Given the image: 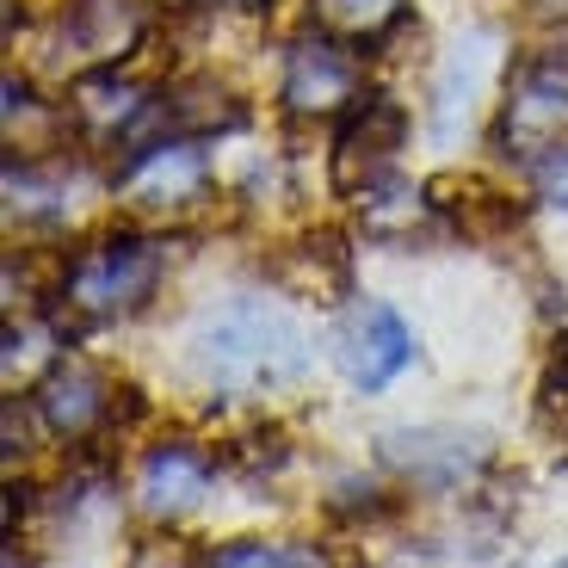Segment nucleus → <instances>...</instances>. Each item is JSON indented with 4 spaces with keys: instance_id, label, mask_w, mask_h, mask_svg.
I'll return each instance as SVG.
<instances>
[{
    "instance_id": "1",
    "label": "nucleus",
    "mask_w": 568,
    "mask_h": 568,
    "mask_svg": "<svg viewBox=\"0 0 568 568\" xmlns=\"http://www.w3.org/2000/svg\"><path fill=\"white\" fill-rule=\"evenodd\" d=\"M192 365L211 389L229 396H260V389H284L310 371V341L303 327L266 297H235L211 310L192 334Z\"/></svg>"
},
{
    "instance_id": "2",
    "label": "nucleus",
    "mask_w": 568,
    "mask_h": 568,
    "mask_svg": "<svg viewBox=\"0 0 568 568\" xmlns=\"http://www.w3.org/2000/svg\"><path fill=\"white\" fill-rule=\"evenodd\" d=\"M161 272H168V247H161L155 235L118 229V235L87 242L74 260H62L57 297L69 303L87 327L130 322V315H142L149 297L161 291Z\"/></svg>"
},
{
    "instance_id": "3",
    "label": "nucleus",
    "mask_w": 568,
    "mask_h": 568,
    "mask_svg": "<svg viewBox=\"0 0 568 568\" xmlns=\"http://www.w3.org/2000/svg\"><path fill=\"white\" fill-rule=\"evenodd\" d=\"M365 57H358V43L341 38V31H303L291 43V57H284V105L297 118H327V112H353L365 93Z\"/></svg>"
},
{
    "instance_id": "4",
    "label": "nucleus",
    "mask_w": 568,
    "mask_h": 568,
    "mask_svg": "<svg viewBox=\"0 0 568 568\" xmlns=\"http://www.w3.org/2000/svg\"><path fill=\"white\" fill-rule=\"evenodd\" d=\"M118 396H124V389H112V377H105L100 365L57 358V365L38 377V389H31V414L43 420L50 439L87 445V439H100V433L118 426Z\"/></svg>"
},
{
    "instance_id": "5",
    "label": "nucleus",
    "mask_w": 568,
    "mask_h": 568,
    "mask_svg": "<svg viewBox=\"0 0 568 568\" xmlns=\"http://www.w3.org/2000/svg\"><path fill=\"white\" fill-rule=\"evenodd\" d=\"M568 130V57H531L507 81L495 142L500 155H544Z\"/></svg>"
},
{
    "instance_id": "6",
    "label": "nucleus",
    "mask_w": 568,
    "mask_h": 568,
    "mask_svg": "<svg viewBox=\"0 0 568 568\" xmlns=\"http://www.w3.org/2000/svg\"><path fill=\"white\" fill-rule=\"evenodd\" d=\"M402 142H408V112H402L389 93H365V100L341 118V130H334V192H341V199H358V192H365L371 199L377 173L396 161Z\"/></svg>"
},
{
    "instance_id": "7",
    "label": "nucleus",
    "mask_w": 568,
    "mask_h": 568,
    "mask_svg": "<svg viewBox=\"0 0 568 568\" xmlns=\"http://www.w3.org/2000/svg\"><path fill=\"white\" fill-rule=\"evenodd\" d=\"M118 185L136 211H180L204 192V155L192 136H155L130 149V161L118 168Z\"/></svg>"
},
{
    "instance_id": "8",
    "label": "nucleus",
    "mask_w": 568,
    "mask_h": 568,
    "mask_svg": "<svg viewBox=\"0 0 568 568\" xmlns=\"http://www.w3.org/2000/svg\"><path fill=\"white\" fill-rule=\"evenodd\" d=\"M341 365L365 396H377L414 365V327L389 303H358L341 334Z\"/></svg>"
},
{
    "instance_id": "9",
    "label": "nucleus",
    "mask_w": 568,
    "mask_h": 568,
    "mask_svg": "<svg viewBox=\"0 0 568 568\" xmlns=\"http://www.w3.org/2000/svg\"><path fill=\"white\" fill-rule=\"evenodd\" d=\"M211 483H216V457L204 445L161 439V445H149V457L136 469V500L149 519H185L192 507H204Z\"/></svg>"
},
{
    "instance_id": "10",
    "label": "nucleus",
    "mask_w": 568,
    "mask_h": 568,
    "mask_svg": "<svg viewBox=\"0 0 568 568\" xmlns=\"http://www.w3.org/2000/svg\"><path fill=\"white\" fill-rule=\"evenodd\" d=\"M149 31V7L142 0H69L62 13V43L87 69H118V57H130Z\"/></svg>"
},
{
    "instance_id": "11",
    "label": "nucleus",
    "mask_w": 568,
    "mask_h": 568,
    "mask_svg": "<svg viewBox=\"0 0 568 568\" xmlns=\"http://www.w3.org/2000/svg\"><path fill=\"white\" fill-rule=\"evenodd\" d=\"M149 112L161 118V136H211V130H235L242 124V100L229 93L216 74H185V81H173L161 100H149Z\"/></svg>"
},
{
    "instance_id": "12",
    "label": "nucleus",
    "mask_w": 568,
    "mask_h": 568,
    "mask_svg": "<svg viewBox=\"0 0 568 568\" xmlns=\"http://www.w3.org/2000/svg\"><path fill=\"white\" fill-rule=\"evenodd\" d=\"M384 457L408 469L420 488H452L483 464V445L464 439V433H389Z\"/></svg>"
},
{
    "instance_id": "13",
    "label": "nucleus",
    "mask_w": 568,
    "mask_h": 568,
    "mask_svg": "<svg viewBox=\"0 0 568 568\" xmlns=\"http://www.w3.org/2000/svg\"><path fill=\"white\" fill-rule=\"evenodd\" d=\"M69 105H74V118H81V124H93V130H118V124H130V118L149 112L142 87L124 81L118 69H87L81 81H74V100Z\"/></svg>"
},
{
    "instance_id": "14",
    "label": "nucleus",
    "mask_w": 568,
    "mask_h": 568,
    "mask_svg": "<svg viewBox=\"0 0 568 568\" xmlns=\"http://www.w3.org/2000/svg\"><path fill=\"white\" fill-rule=\"evenodd\" d=\"M199 568H334L315 544H266V538H235L199 556Z\"/></svg>"
},
{
    "instance_id": "15",
    "label": "nucleus",
    "mask_w": 568,
    "mask_h": 568,
    "mask_svg": "<svg viewBox=\"0 0 568 568\" xmlns=\"http://www.w3.org/2000/svg\"><path fill=\"white\" fill-rule=\"evenodd\" d=\"M464 57H452V69H445L439 81V130L457 124V105L469 112V93L483 87V69H488V31H476L469 43H457Z\"/></svg>"
},
{
    "instance_id": "16",
    "label": "nucleus",
    "mask_w": 568,
    "mask_h": 568,
    "mask_svg": "<svg viewBox=\"0 0 568 568\" xmlns=\"http://www.w3.org/2000/svg\"><path fill=\"white\" fill-rule=\"evenodd\" d=\"M315 7H322V19L334 31H384L402 13L396 0H315Z\"/></svg>"
},
{
    "instance_id": "17",
    "label": "nucleus",
    "mask_w": 568,
    "mask_h": 568,
    "mask_svg": "<svg viewBox=\"0 0 568 568\" xmlns=\"http://www.w3.org/2000/svg\"><path fill=\"white\" fill-rule=\"evenodd\" d=\"M538 192L556 211H568V149H550V155L538 161Z\"/></svg>"
},
{
    "instance_id": "18",
    "label": "nucleus",
    "mask_w": 568,
    "mask_h": 568,
    "mask_svg": "<svg viewBox=\"0 0 568 568\" xmlns=\"http://www.w3.org/2000/svg\"><path fill=\"white\" fill-rule=\"evenodd\" d=\"M544 408L568 420V341L550 353V371H544Z\"/></svg>"
},
{
    "instance_id": "19",
    "label": "nucleus",
    "mask_w": 568,
    "mask_h": 568,
    "mask_svg": "<svg viewBox=\"0 0 568 568\" xmlns=\"http://www.w3.org/2000/svg\"><path fill=\"white\" fill-rule=\"evenodd\" d=\"M531 7H538V13H562L568 19V0H531Z\"/></svg>"
},
{
    "instance_id": "20",
    "label": "nucleus",
    "mask_w": 568,
    "mask_h": 568,
    "mask_svg": "<svg viewBox=\"0 0 568 568\" xmlns=\"http://www.w3.org/2000/svg\"><path fill=\"white\" fill-rule=\"evenodd\" d=\"M7 568H31V556H19V544H7Z\"/></svg>"
}]
</instances>
